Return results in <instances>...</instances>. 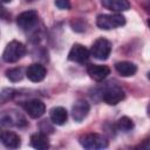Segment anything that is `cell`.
Listing matches in <instances>:
<instances>
[{"instance_id":"6da1fadb","label":"cell","mask_w":150,"mask_h":150,"mask_svg":"<svg viewBox=\"0 0 150 150\" xmlns=\"http://www.w3.org/2000/svg\"><path fill=\"white\" fill-rule=\"evenodd\" d=\"M125 23V18L122 14L112 13V14H100L96 19V25L98 28L109 30L117 27H122Z\"/></svg>"},{"instance_id":"7a4b0ae2","label":"cell","mask_w":150,"mask_h":150,"mask_svg":"<svg viewBox=\"0 0 150 150\" xmlns=\"http://www.w3.org/2000/svg\"><path fill=\"white\" fill-rule=\"evenodd\" d=\"M25 54H26L25 45L21 43L20 41L13 40L6 46V48L2 53V60L7 63H14V62L19 61Z\"/></svg>"},{"instance_id":"3957f363","label":"cell","mask_w":150,"mask_h":150,"mask_svg":"<svg viewBox=\"0 0 150 150\" xmlns=\"http://www.w3.org/2000/svg\"><path fill=\"white\" fill-rule=\"evenodd\" d=\"M80 144L84 149L89 150H98V149H105L108 146V141L104 136L96 134V132H90V134H84L80 137Z\"/></svg>"},{"instance_id":"277c9868","label":"cell","mask_w":150,"mask_h":150,"mask_svg":"<svg viewBox=\"0 0 150 150\" xmlns=\"http://www.w3.org/2000/svg\"><path fill=\"white\" fill-rule=\"evenodd\" d=\"M111 53V43L109 40L104 39V38H98L97 40H95V42L93 43L91 48H90V54L101 61H104L109 57Z\"/></svg>"},{"instance_id":"5b68a950","label":"cell","mask_w":150,"mask_h":150,"mask_svg":"<svg viewBox=\"0 0 150 150\" xmlns=\"http://www.w3.org/2000/svg\"><path fill=\"white\" fill-rule=\"evenodd\" d=\"M124 90L117 84H110L102 91V100L109 105H116L122 100H124Z\"/></svg>"},{"instance_id":"8992f818","label":"cell","mask_w":150,"mask_h":150,"mask_svg":"<svg viewBox=\"0 0 150 150\" xmlns=\"http://www.w3.org/2000/svg\"><path fill=\"white\" fill-rule=\"evenodd\" d=\"M39 20V14L36 11H26L18 15L16 18V25L21 30H30L33 29Z\"/></svg>"},{"instance_id":"52a82bcc","label":"cell","mask_w":150,"mask_h":150,"mask_svg":"<svg viewBox=\"0 0 150 150\" xmlns=\"http://www.w3.org/2000/svg\"><path fill=\"white\" fill-rule=\"evenodd\" d=\"M89 55H90V52L84 46L80 43H75L73 45V47L68 53V60L77 63H83L89 59Z\"/></svg>"},{"instance_id":"ba28073f","label":"cell","mask_w":150,"mask_h":150,"mask_svg":"<svg viewBox=\"0 0 150 150\" xmlns=\"http://www.w3.org/2000/svg\"><path fill=\"white\" fill-rule=\"evenodd\" d=\"M25 111L32 117V118H39L41 117L46 111V105L41 100L34 98L30 101H27L23 104Z\"/></svg>"},{"instance_id":"9c48e42d","label":"cell","mask_w":150,"mask_h":150,"mask_svg":"<svg viewBox=\"0 0 150 150\" xmlns=\"http://www.w3.org/2000/svg\"><path fill=\"white\" fill-rule=\"evenodd\" d=\"M90 111V105L86 100H77L71 108V116L76 122L83 121Z\"/></svg>"},{"instance_id":"30bf717a","label":"cell","mask_w":150,"mask_h":150,"mask_svg":"<svg viewBox=\"0 0 150 150\" xmlns=\"http://www.w3.org/2000/svg\"><path fill=\"white\" fill-rule=\"evenodd\" d=\"M46 74H47L46 68L40 63H33L28 66V68L26 69V76L28 77V80L35 83L41 82L46 77Z\"/></svg>"},{"instance_id":"8fae6325","label":"cell","mask_w":150,"mask_h":150,"mask_svg":"<svg viewBox=\"0 0 150 150\" xmlns=\"http://www.w3.org/2000/svg\"><path fill=\"white\" fill-rule=\"evenodd\" d=\"M87 73L93 80L100 82L103 81L110 74V68L108 66L102 64H89L87 68Z\"/></svg>"},{"instance_id":"7c38bea8","label":"cell","mask_w":150,"mask_h":150,"mask_svg":"<svg viewBox=\"0 0 150 150\" xmlns=\"http://www.w3.org/2000/svg\"><path fill=\"white\" fill-rule=\"evenodd\" d=\"M101 4L104 8L109 9L114 13L124 12L130 8L129 0H101Z\"/></svg>"},{"instance_id":"4fadbf2b","label":"cell","mask_w":150,"mask_h":150,"mask_svg":"<svg viewBox=\"0 0 150 150\" xmlns=\"http://www.w3.org/2000/svg\"><path fill=\"white\" fill-rule=\"evenodd\" d=\"M1 123L4 125H15V127H21V125H26L27 122L23 118L22 115H20L16 111H7L2 117H1Z\"/></svg>"},{"instance_id":"5bb4252c","label":"cell","mask_w":150,"mask_h":150,"mask_svg":"<svg viewBox=\"0 0 150 150\" xmlns=\"http://www.w3.org/2000/svg\"><path fill=\"white\" fill-rule=\"evenodd\" d=\"M0 141L6 148L9 149H16L21 144L19 135L13 131H2L0 134Z\"/></svg>"},{"instance_id":"9a60e30c","label":"cell","mask_w":150,"mask_h":150,"mask_svg":"<svg viewBox=\"0 0 150 150\" xmlns=\"http://www.w3.org/2000/svg\"><path fill=\"white\" fill-rule=\"evenodd\" d=\"M115 68L117 70V73L124 77H129V76H134L137 71V66L130 61H121L117 62L115 64Z\"/></svg>"},{"instance_id":"2e32d148","label":"cell","mask_w":150,"mask_h":150,"mask_svg":"<svg viewBox=\"0 0 150 150\" xmlns=\"http://www.w3.org/2000/svg\"><path fill=\"white\" fill-rule=\"evenodd\" d=\"M49 115H50L52 122L56 125H63L68 118V112L63 107H54L50 110Z\"/></svg>"},{"instance_id":"e0dca14e","label":"cell","mask_w":150,"mask_h":150,"mask_svg":"<svg viewBox=\"0 0 150 150\" xmlns=\"http://www.w3.org/2000/svg\"><path fill=\"white\" fill-rule=\"evenodd\" d=\"M30 145L38 150H45L49 148V141L46 134L36 132L30 136Z\"/></svg>"},{"instance_id":"ac0fdd59","label":"cell","mask_w":150,"mask_h":150,"mask_svg":"<svg viewBox=\"0 0 150 150\" xmlns=\"http://www.w3.org/2000/svg\"><path fill=\"white\" fill-rule=\"evenodd\" d=\"M23 75H26L25 71H23V69L22 68H19V67L11 68V69H8L6 71L7 79L9 81H12V82H19V81H21L23 79Z\"/></svg>"},{"instance_id":"d6986e66","label":"cell","mask_w":150,"mask_h":150,"mask_svg":"<svg viewBox=\"0 0 150 150\" xmlns=\"http://www.w3.org/2000/svg\"><path fill=\"white\" fill-rule=\"evenodd\" d=\"M116 127L120 131H123V132H128L130 131L132 128H134V122L131 118H129L128 116H123L121 117L117 122H116Z\"/></svg>"},{"instance_id":"ffe728a7","label":"cell","mask_w":150,"mask_h":150,"mask_svg":"<svg viewBox=\"0 0 150 150\" xmlns=\"http://www.w3.org/2000/svg\"><path fill=\"white\" fill-rule=\"evenodd\" d=\"M15 90L13 88H4L2 90H0V104H5L8 101L13 100L15 96Z\"/></svg>"},{"instance_id":"44dd1931","label":"cell","mask_w":150,"mask_h":150,"mask_svg":"<svg viewBox=\"0 0 150 150\" xmlns=\"http://www.w3.org/2000/svg\"><path fill=\"white\" fill-rule=\"evenodd\" d=\"M55 6L60 9H70V0H55Z\"/></svg>"},{"instance_id":"7402d4cb","label":"cell","mask_w":150,"mask_h":150,"mask_svg":"<svg viewBox=\"0 0 150 150\" xmlns=\"http://www.w3.org/2000/svg\"><path fill=\"white\" fill-rule=\"evenodd\" d=\"M6 15V9L4 8V6H2V2L0 1V18H4Z\"/></svg>"},{"instance_id":"603a6c76","label":"cell","mask_w":150,"mask_h":150,"mask_svg":"<svg viewBox=\"0 0 150 150\" xmlns=\"http://www.w3.org/2000/svg\"><path fill=\"white\" fill-rule=\"evenodd\" d=\"M1 2H4V4H8V2H11L12 0H0Z\"/></svg>"},{"instance_id":"cb8c5ba5","label":"cell","mask_w":150,"mask_h":150,"mask_svg":"<svg viewBox=\"0 0 150 150\" xmlns=\"http://www.w3.org/2000/svg\"><path fill=\"white\" fill-rule=\"evenodd\" d=\"M27 1H29V2H30V1H34V0H27Z\"/></svg>"}]
</instances>
